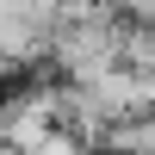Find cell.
Wrapping results in <instances>:
<instances>
[{"instance_id": "cell-1", "label": "cell", "mask_w": 155, "mask_h": 155, "mask_svg": "<svg viewBox=\"0 0 155 155\" xmlns=\"http://www.w3.org/2000/svg\"><path fill=\"white\" fill-rule=\"evenodd\" d=\"M50 143H56V74L0 87V149L6 155H37Z\"/></svg>"}, {"instance_id": "cell-2", "label": "cell", "mask_w": 155, "mask_h": 155, "mask_svg": "<svg viewBox=\"0 0 155 155\" xmlns=\"http://www.w3.org/2000/svg\"><path fill=\"white\" fill-rule=\"evenodd\" d=\"M118 44H124V19L56 25L50 31V74L56 81H93L99 68H118Z\"/></svg>"}]
</instances>
